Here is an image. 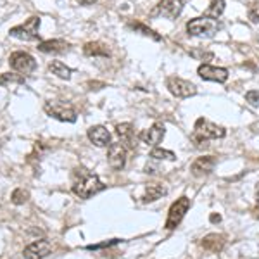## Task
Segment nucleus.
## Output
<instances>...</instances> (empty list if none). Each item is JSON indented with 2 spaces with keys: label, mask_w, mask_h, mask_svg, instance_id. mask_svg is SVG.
<instances>
[{
  "label": "nucleus",
  "mask_w": 259,
  "mask_h": 259,
  "mask_svg": "<svg viewBox=\"0 0 259 259\" xmlns=\"http://www.w3.org/2000/svg\"><path fill=\"white\" fill-rule=\"evenodd\" d=\"M83 52H85V56L90 57H107L111 54L109 49L104 44H100V41H89V44H85Z\"/></svg>",
  "instance_id": "obj_20"
},
{
  "label": "nucleus",
  "mask_w": 259,
  "mask_h": 259,
  "mask_svg": "<svg viewBox=\"0 0 259 259\" xmlns=\"http://www.w3.org/2000/svg\"><path fill=\"white\" fill-rule=\"evenodd\" d=\"M38 30H40V18L33 16L26 23L11 28L9 33H11V36H14V38H18V40L33 41V40H38V36H40Z\"/></svg>",
  "instance_id": "obj_4"
},
{
  "label": "nucleus",
  "mask_w": 259,
  "mask_h": 259,
  "mask_svg": "<svg viewBox=\"0 0 259 259\" xmlns=\"http://www.w3.org/2000/svg\"><path fill=\"white\" fill-rule=\"evenodd\" d=\"M166 135V128L162 123H156L154 126H150L147 130H144V132L139 135V139L144 142L145 145H150V147H156L157 144H161L162 139H164Z\"/></svg>",
  "instance_id": "obj_11"
},
{
  "label": "nucleus",
  "mask_w": 259,
  "mask_h": 259,
  "mask_svg": "<svg viewBox=\"0 0 259 259\" xmlns=\"http://www.w3.org/2000/svg\"><path fill=\"white\" fill-rule=\"evenodd\" d=\"M221 30V23L212 18H195L187 23V31L192 36H212Z\"/></svg>",
  "instance_id": "obj_3"
},
{
  "label": "nucleus",
  "mask_w": 259,
  "mask_h": 259,
  "mask_svg": "<svg viewBox=\"0 0 259 259\" xmlns=\"http://www.w3.org/2000/svg\"><path fill=\"white\" fill-rule=\"evenodd\" d=\"M190 56L195 57V59H199V61H211L212 59V52H206V50H200V49L192 50Z\"/></svg>",
  "instance_id": "obj_27"
},
{
  "label": "nucleus",
  "mask_w": 259,
  "mask_h": 259,
  "mask_svg": "<svg viewBox=\"0 0 259 259\" xmlns=\"http://www.w3.org/2000/svg\"><path fill=\"white\" fill-rule=\"evenodd\" d=\"M225 11V0H211V6L207 7L206 16L212 19H218Z\"/></svg>",
  "instance_id": "obj_22"
},
{
  "label": "nucleus",
  "mask_w": 259,
  "mask_h": 259,
  "mask_svg": "<svg viewBox=\"0 0 259 259\" xmlns=\"http://www.w3.org/2000/svg\"><path fill=\"white\" fill-rule=\"evenodd\" d=\"M185 0H161L152 11V16H162L166 19H177L183 11Z\"/></svg>",
  "instance_id": "obj_9"
},
{
  "label": "nucleus",
  "mask_w": 259,
  "mask_h": 259,
  "mask_svg": "<svg viewBox=\"0 0 259 259\" xmlns=\"http://www.w3.org/2000/svg\"><path fill=\"white\" fill-rule=\"evenodd\" d=\"M24 80L18 74H11V73H4L0 74V85H7V83H23Z\"/></svg>",
  "instance_id": "obj_26"
},
{
  "label": "nucleus",
  "mask_w": 259,
  "mask_h": 259,
  "mask_svg": "<svg viewBox=\"0 0 259 259\" xmlns=\"http://www.w3.org/2000/svg\"><path fill=\"white\" fill-rule=\"evenodd\" d=\"M166 87H168V90L178 99H187L197 94V89H195L194 83L182 80V78H178V76H169L168 80H166Z\"/></svg>",
  "instance_id": "obj_7"
},
{
  "label": "nucleus",
  "mask_w": 259,
  "mask_h": 259,
  "mask_svg": "<svg viewBox=\"0 0 259 259\" xmlns=\"http://www.w3.org/2000/svg\"><path fill=\"white\" fill-rule=\"evenodd\" d=\"M190 207V199L189 197H180L177 202L171 204L169 212H168V220H166V228L173 230L177 228L180 223H182L183 216L187 214Z\"/></svg>",
  "instance_id": "obj_6"
},
{
  "label": "nucleus",
  "mask_w": 259,
  "mask_h": 259,
  "mask_svg": "<svg viewBox=\"0 0 259 259\" xmlns=\"http://www.w3.org/2000/svg\"><path fill=\"white\" fill-rule=\"evenodd\" d=\"M87 135H89L92 144L97 145V147H107V145H111V133H109V130L106 126H102V124L92 126Z\"/></svg>",
  "instance_id": "obj_14"
},
{
  "label": "nucleus",
  "mask_w": 259,
  "mask_h": 259,
  "mask_svg": "<svg viewBox=\"0 0 259 259\" xmlns=\"http://www.w3.org/2000/svg\"><path fill=\"white\" fill-rule=\"evenodd\" d=\"M107 162L112 169L119 171L126 164V149L123 144H111L109 152H107Z\"/></svg>",
  "instance_id": "obj_12"
},
{
  "label": "nucleus",
  "mask_w": 259,
  "mask_h": 259,
  "mask_svg": "<svg viewBox=\"0 0 259 259\" xmlns=\"http://www.w3.org/2000/svg\"><path fill=\"white\" fill-rule=\"evenodd\" d=\"M216 166V157L214 156H204L194 161L192 164V173L195 177H204V175H209Z\"/></svg>",
  "instance_id": "obj_16"
},
{
  "label": "nucleus",
  "mask_w": 259,
  "mask_h": 259,
  "mask_svg": "<svg viewBox=\"0 0 259 259\" xmlns=\"http://www.w3.org/2000/svg\"><path fill=\"white\" fill-rule=\"evenodd\" d=\"M128 26L132 28V30H135V31H140L142 35H145V36H152L154 40H161V36L156 35V31H152L150 28H147L145 24H142V23H137V21L133 23V21H130Z\"/></svg>",
  "instance_id": "obj_23"
},
{
  "label": "nucleus",
  "mask_w": 259,
  "mask_h": 259,
  "mask_svg": "<svg viewBox=\"0 0 259 259\" xmlns=\"http://www.w3.org/2000/svg\"><path fill=\"white\" fill-rule=\"evenodd\" d=\"M200 245H202L206 250H209V252H220L225 245V237L218 235V233H211V235L204 237L202 242H200Z\"/></svg>",
  "instance_id": "obj_19"
},
{
  "label": "nucleus",
  "mask_w": 259,
  "mask_h": 259,
  "mask_svg": "<svg viewBox=\"0 0 259 259\" xmlns=\"http://www.w3.org/2000/svg\"><path fill=\"white\" fill-rule=\"evenodd\" d=\"M227 135L225 128L218 126V124L211 123V121L204 119V118H199L197 123L194 126V135H192V140L195 142V145L200 147V145H206L207 140H218V139H223Z\"/></svg>",
  "instance_id": "obj_2"
},
{
  "label": "nucleus",
  "mask_w": 259,
  "mask_h": 259,
  "mask_svg": "<svg viewBox=\"0 0 259 259\" xmlns=\"http://www.w3.org/2000/svg\"><path fill=\"white\" fill-rule=\"evenodd\" d=\"M245 100L250 104V106H259V92L257 90H250L245 94Z\"/></svg>",
  "instance_id": "obj_29"
},
{
  "label": "nucleus",
  "mask_w": 259,
  "mask_h": 259,
  "mask_svg": "<svg viewBox=\"0 0 259 259\" xmlns=\"http://www.w3.org/2000/svg\"><path fill=\"white\" fill-rule=\"evenodd\" d=\"M247 16L252 23H257L259 21V2H252L247 9Z\"/></svg>",
  "instance_id": "obj_28"
},
{
  "label": "nucleus",
  "mask_w": 259,
  "mask_h": 259,
  "mask_svg": "<svg viewBox=\"0 0 259 259\" xmlns=\"http://www.w3.org/2000/svg\"><path fill=\"white\" fill-rule=\"evenodd\" d=\"M49 69L52 71V74H56V76H59L62 78V80H69L71 78V68H68V66L64 64V62H61V61H52L49 64Z\"/></svg>",
  "instance_id": "obj_21"
},
{
  "label": "nucleus",
  "mask_w": 259,
  "mask_h": 259,
  "mask_svg": "<svg viewBox=\"0 0 259 259\" xmlns=\"http://www.w3.org/2000/svg\"><path fill=\"white\" fill-rule=\"evenodd\" d=\"M256 194H257V200H259V182H257V192H256Z\"/></svg>",
  "instance_id": "obj_32"
},
{
  "label": "nucleus",
  "mask_w": 259,
  "mask_h": 259,
  "mask_svg": "<svg viewBox=\"0 0 259 259\" xmlns=\"http://www.w3.org/2000/svg\"><path fill=\"white\" fill-rule=\"evenodd\" d=\"M68 47L69 45L66 40H45V41H40L36 49L44 54H61V52H64V50H68Z\"/></svg>",
  "instance_id": "obj_18"
},
{
  "label": "nucleus",
  "mask_w": 259,
  "mask_h": 259,
  "mask_svg": "<svg viewBox=\"0 0 259 259\" xmlns=\"http://www.w3.org/2000/svg\"><path fill=\"white\" fill-rule=\"evenodd\" d=\"M197 73L202 80H209V81H216V83H225L228 80L227 69L216 68V66H209V64H200Z\"/></svg>",
  "instance_id": "obj_13"
},
{
  "label": "nucleus",
  "mask_w": 259,
  "mask_h": 259,
  "mask_svg": "<svg viewBox=\"0 0 259 259\" xmlns=\"http://www.w3.org/2000/svg\"><path fill=\"white\" fill-rule=\"evenodd\" d=\"M9 64L14 71H18L21 74H30L36 69V61L35 57L30 56L28 52H14L9 57Z\"/></svg>",
  "instance_id": "obj_8"
},
{
  "label": "nucleus",
  "mask_w": 259,
  "mask_h": 259,
  "mask_svg": "<svg viewBox=\"0 0 259 259\" xmlns=\"http://www.w3.org/2000/svg\"><path fill=\"white\" fill-rule=\"evenodd\" d=\"M30 199V194H28V190L24 189H16L14 192H12V204H16V206H19V204H24L26 200Z\"/></svg>",
  "instance_id": "obj_25"
},
{
  "label": "nucleus",
  "mask_w": 259,
  "mask_h": 259,
  "mask_svg": "<svg viewBox=\"0 0 259 259\" xmlns=\"http://www.w3.org/2000/svg\"><path fill=\"white\" fill-rule=\"evenodd\" d=\"M45 112L52 118L59 119V121H66V123H74L76 121V111H74L73 106L64 102H47L44 106Z\"/></svg>",
  "instance_id": "obj_5"
},
{
  "label": "nucleus",
  "mask_w": 259,
  "mask_h": 259,
  "mask_svg": "<svg viewBox=\"0 0 259 259\" xmlns=\"http://www.w3.org/2000/svg\"><path fill=\"white\" fill-rule=\"evenodd\" d=\"M52 252V244L49 240L41 239L31 242L28 247H24L23 250V257L24 259H44Z\"/></svg>",
  "instance_id": "obj_10"
},
{
  "label": "nucleus",
  "mask_w": 259,
  "mask_h": 259,
  "mask_svg": "<svg viewBox=\"0 0 259 259\" xmlns=\"http://www.w3.org/2000/svg\"><path fill=\"white\" fill-rule=\"evenodd\" d=\"M80 6H92V4H95L97 0H76Z\"/></svg>",
  "instance_id": "obj_30"
},
{
  "label": "nucleus",
  "mask_w": 259,
  "mask_h": 259,
  "mask_svg": "<svg viewBox=\"0 0 259 259\" xmlns=\"http://www.w3.org/2000/svg\"><path fill=\"white\" fill-rule=\"evenodd\" d=\"M166 194H168V190H166V187L162 185V183H149L144 190L142 200H144V202H154V200L164 197Z\"/></svg>",
  "instance_id": "obj_17"
},
{
  "label": "nucleus",
  "mask_w": 259,
  "mask_h": 259,
  "mask_svg": "<svg viewBox=\"0 0 259 259\" xmlns=\"http://www.w3.org/2000/svg\"><path fill=\"white\" fill-rule=\"evenodd\" d=\"M104 189L102 182L99 180L97 175L90 173L89 169L80 168L74 173V180H73V192L81 199H90L92 195L99 194L100 190Z\"/></svg>",
  "instance_id": "obj_1"
},
{
  "label": "nucleus",
  "mask_w": 259,
  "mask_h": 259,
  "mask_svg": "<svg viewBox=\"0 0 259 259\" xmlns=\"http://www.w3.org/2000/svg\"><path fill=\"white\" fill-rule=\"evenodd\" d=\"M150 157H152V159H166V161H175V159H177L175 152H171V150H166V149H161V147L152 149V152H150Z\"/></svg>",
  "instance_id": "obj_24"
},
{
  "label": "nucleus",
  "mask_w": 259,
  "mask_h": 259,
  "mask_svg": "<svg viewBox=\"0 0 259 259\" xmlns=\"http://www.w3.org/2000/svg\"><path fill=\"white\" fill-rule=\"evenodd\" d=\"M116 133L121 139L124 149H135V128L132 123H121L116 126Z\"/></svg>",
  "instance_id": "obj_15"
},
{
  "label": "nucleus",
  "mask_w": 259,
  "mask_h": 259,
  "mask_svg": "<svg viewBox=\"0 0 259 259\" xmlns=\"http://www.w3.org/2000/svg\"><path fill=\"white\" fill-rule=\"evenodd\" d=\"M211 221H212V223H220V221H221V216H220V214H211Z\"/></svg>",
  "instance_id": "obj_31"
}]
</instances>
